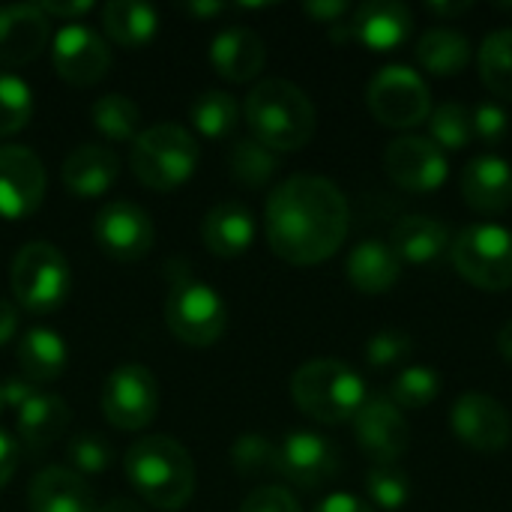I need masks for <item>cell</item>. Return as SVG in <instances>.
<instances>
[{
  "label": "cell",
  "mask_w": 512,
  "mask_h": 512,
  "mask_svg": "<svg viewBox=\"0 0 512 512\" xmlns=\"http://www.w3.org/2000/svg\"><path fill=\"white\" fill-rule=\"evenodd\" d=\"M351 225L345 192L318 174H294L282 180L264 207V231L270 249L294 267H315L333 258Z\"/></svg>",
  "instance_id": "6da1fadb"
},
{
  "label": "cell",
  "mask_w": 512,
  "mask_h": 512,
  "mask_svg": "<svg viewBox=\"0 0 512 512\" xmlns=\"http://www.w3.org/2000/svg\"><path fill=\"white\" fill-rule=\"evenodd\" d=\"M123 471L138 498L156 510H183L195 495V462L189 450L168 435L138 438L123 456Z\"/></svg>",
  "instance_id": "7a4b0ae2"
},
{
  "label": "cell",
  "mask_w": 512,
  "mask_h": 512,
  "mask_svg": "<svg viewBox=\"0 0 512 512\" xmlns=\"http://www.w3.org/2000/svg\"><path fill=\"white\" fill-rule=\"evenodd\" d=\"M243 117L255 141L270 147L273 153L303 150L318 126V114L306 90L285 78L258 81L243 105Z\"/></svg>",
  "instance_id": "3957f363"
},
{
  "label": "cell",
  "mask_w": 512,
  "mask_h": 512,
  "mask_svg": "<svg viewBox=\"0 0 512 512\" xmlns=\"http://www.w3.org/2000/svg\"><path fill=\"white\" fill-rule=\"evenodd\" d=\"M294 405L324 426H339L357 417L369 393L363 378L336 357H318L303 363L291 378Z\"/></svg>",
  "instance_id": "277c9868"
},
{
  "label": "cell",
  "mask_w": 512,
  "mask_h": 512,
  "mask_svg": "<svg viewBox=\"0 0 512 512\" xmlns=\"http://www.w3.org/2000/svg\"><path fill=\"white\" fill-rule=\"evenodd\" d=\"M198 156V141L186 126L153 123L132 141L129 165L147 189L171 192L195 174Z\"/></svg>",
  "instance_id": "5b68a950"
},
{
  "label": "cell",
  "mask_w": 512,
  "mask_h": 512,
  "mask_svg": "<svg viewBox=\"0 0 512 512\" xmlns=\"http://www.w3.org/2000/svg\"><path fill=\"white\" fill-rule=\"evenodd\" d=\"M15 303L30 315L57 312L72 291V270L63 252L45 240L27 243L15 252L9 270Z\"/></svg>",
  "instance_id": "8992f818"
},
{
  "label": "cell",
  "mask_w": 512,
  "mask_h": 512,
  "mask_svg": "<svg viewBox=\"0 0 512 512\" xmlns=\"http://www.w3.org/2000/svg\"><path fill=\"white\" fill-rule=\"evenodd\" d=\"M165 324L174 333V339H180L183 345L207 348L222 339L228 324V309L213 285L183 273L168 288Z\"/></svg>",
  "instance_id": "52a82bcc"
},
{
  "label": "cell",
  "mask_w": 512,
  "mask_h": 512,
  "mask_svg": "<svg viewBox=\"0 0 512 512\" xmlns=\"http://www.w3.org/2000/svg\"><path fill=\"white\" fill-rule=\"evenodd\" d=\"M453 267L465 282L480 291H510L512 288V231L504 225L477 222L462 228L450 246Z\"/></svg>",
  "instance_id": "ba28073f"
},
{
  "label": "cell",
  "mask_w": 512,
  "mask_h": 512,
  "mask_svg": "<svg viewBox=\"0 0 512 512\" xmlns=\"http://www.w3.org/2000/svg\"><path fill=\"white\" fill-rule=\"evenodd\" d=\"M366 105L381 126L414 129L429 120L432 93L411 66H384L366 87Z\"/></svg>",
  "instance_id": "9c48e42d"
},
{
  "label": "cell",
  "mask_w": 512,
  "mask_h": 512,
  "mask_svg": "<svg viewBox=\"0 0 512 512\" xmlns=\"http://www.w3.org/2000/svg\"><path fill=\"white\" fill-rule=\"evenodd\" d=\"M102 414L120 432H138L159 414V384L141 363H120L102 384Z\"/></svg>",
  "instance_id": "30bf717a"
},
{
  "label": "cell",
  "mask_w": 512,
  "mask_h": 512,
  "mask_svg": "<svg viewBox=\"0 0 512 512\" xmlns=\"http://www.w3.org/2000/svg\"><path fill=\"white\" fill-rule=\"evenodd\" d=\"M93 240L108 258L135 264L153 249L156 228L144 207L132 201H111L93 219Z\"/></svg>",
  "instance_id": "8fae6325"
},
{
  "label": "cell",
  "mask_w": 512,
  "mask_h": 512,
  "mask_svg": "<svg viewBox=\"0 0 512 512\" xmlns=\"http://www.w3.org/2000/svg\"><path fill=\"white\" fill-rule=\"evenodd\" d=\"M450 429L468 450L483 456L507 450L512 441L510 411L486 393L459 396L450 408Z\"/></svg>",
  "instance_id": "7c38bea8"
},
{
  "label": "cell",
  "mask_w": 512,
  "mask_h": 512,
  "mask_svg": "<svg viewBox=\"0 0 512 512\" xmlns=\"http://www.w3.org/2000/svg\"><path fill=\"white\" fill-rule=\"evenodd\" d=\"M384 168H387V177L399 189L417 192V195L438 192L450 174L447 153L432 138H423V135L396 138L384 153Z\"/></svg>",
  "instance_id": "4fadbf2b"
},
{
  "label": "cell",
  "mask_w": 512,
  "mask_h": 512,
  "mask_svg": "<svg viewBox=\"0 0 512 512\" xmlns=\"http://www.w3.org/2000/svg\"><path fill=\"white\" fill-rule=\"evenodd\" d=\"M51 63L66 84L90 87V84L102 81L105 72L111 69V48L93 27L72 21L54 33Z\"/></svg>",
  "instance_id": "5bb4252c"
},
{
  "label": "cell",
  "mask_w": 512,
  "mask_h": 512,
  "mask_svg": "<svg viewBox=\"0 0 512 512\" xmlns=\"http://www.w3.org/2000/svg\"><path fill=\"white\" fill-rule=\"evenodd\" d=\"M45 165L21 144H0V219H27L45 198Z\"/></svg>",
  "instance_id": "9a60e30c"
},
{
  "label": "cell",
  "mask_w": 512,
  "mask_h": 512,
  "mask_svg": "<svg viewBox=\"0 0 512 512\" xmlns=\"http://www.w3.org/2000/svg\"><path fill=\"white\" fill-rule=\"evenodd\" d=\"M354 435L360 450L375 465H399L411 447V426L405 414L387 396H369L354 417Z\"/></svg>",
  "instance_id": "2e32d148"
},
{
  "label": "cell",
  "mask_w": 512,
  "mask_h": 512,
  "mask_svg": "<svg viewBox=\"0 0 512 512\" xmlns=\"http://www.w3.org/2000/svg\"><path fill=\"white\" fill-rule=\"evenodd\" d=\"M339 447L309 429H294L279 441V477L300 489H321L339 474Z\"/></svg>",
  "instance_id": "e0dca14e"
},
{
  "label": "cell",
  "mask_w": 512,
  "mask_h": 512,
  "mask_svg": "<svg viewBox=\"0 0 512 512\" xmlns=\"http://www.w3.org/2000/svg\"><path fill=\"white\" fill-rule=\"evenodd\" d=\"M351 42L372 51H396L414 33V15L399 0H369L357 6L348 18Z\"/></svg>",
  "instance_id": "ac0fdd59"
},
{
  "label": "cell",
  "mask_w": 512,
  "mask_h": 512,
  "mask_svg": "<svg viewBox=\"0 0 512 512\" xmlns=\"http://www.w3.org/2000/svg\"><path fill=\"white\" fill-rule=\"evenodd\" d=\"M51 36V24L36 3L0 6V66H24L36 60Z\"/></svg>",
  "instance_id": "d6986e66"
},
{
  "label": "cell",
  "mask_w": 512,
  "mask_h": 512,
  "mask_svg": "<svg viewBox=\"0 0 512 512\" xmlns=\"http://www.w3.org/2000/svg\"><path fill=\"white\" fill-rule=\"evenodd\" d=\"M462 198L483 216H498L512 207V165L507 159L486 153L465 165Z\"/></svg>",
  "instance_id": "ffe728a7"
},
{
  "label": "cell",
  "mask_w": 512,
  "mask_h": 512,
  "mask_svg": "<svg viewBox=\"0 0 512 512\" xmlns=\"http://www.w3.org/2000/svg\"><path fill=\"white\" fill-rule=\"evenodd\" d=\"M210 66L234 84L258 78L267 66V45L249 27H225L210 39Z\"/></svg>",
  "instance_id": "44dd1931"
},
{
  "label": "cell",
  "mask_w": 512,
  "mask_h": 512,
  "mask_svg": "<svg viewBox=\"0 0 512 512\" xmlns=\"http://www.w3.org/2000/svg\"><path fill=\"white\" fill-rule=\"evenodd\" d=\"M450 246V228L435 216H405L390 234V249L396 252L399 264L408 267H432L450 252Z\"/></svg>",
  "instance_id": "7402d4cb"
},
{
  "label": "cell",
  "mask_w": 512,
  "mask_h": 512,
  "mask_svg": "<svg viewBox=\"0 0 512 512\" xmlns=\"http://www.w3.org/2000/svg\"><path fill=\"white\" fill-rule=\"evenodd\" d=\"M63 186L78 198L105 195L120 177V159L108 144H78L60 168Z\"/></svg>",
  "instance_id": "603a6c76"
},
{
  "label": "cell",
  "mask_w": 512,
  "mask_h": 512,
  "mask_svg": "<svg viewBox=\"0 0 512 512\" xmlns=\"http://www.w3.org/2000/svg\"><path fill=\"white\" fill-rule=\"evenodd\" d=\"M72 423L69 405L54 396V393H36L27 405L15 411V432H18V447L30 453H42L54 447Z\"/></svg>",
  "instance_id": "cb8c5ba5"
},
{
  "label": "cell",
  "mask_w": 512,
  "mask_h": 512,
  "mask_svg": "<svg viewBox=\"0 0 512 512\" xmlns=\"http://www.w3.org/2000/svg\"><path fill=\"white\" fill-rule=\"evenodd\" d=\"M255 216L240 201H222L207 210L201 222V240L216 258H240L255 243Z\"/></svg>",
  "instance_id": "d4e9b609"
},
{
  "label": "cell",
  "mask_w": 512,
  "mask_h": 512,
  "mask_svg": "<svg viewBox=\"0 0 512 512\" xmlns=\"http://www.w3.org/2000/svg\"><path fill=\"white\" fill-rule=\"evenodd\" d=\"M27 504L30 512H96L87 480L60 465H51L33 477Z\"/></svg>",
  "instance_id": "484cf974"
},
{
  "label": "cell",
  "mask_w": 512,
  "mask_h": 512,
  "mask_svg": "<svg viewBox=\"0 0 512 512\" xmlns=\"http://www.w3.org/2000/svg\"><path fill=\"white\" fill-rule=\"evenodd\" d=\"M345 276L360 294H387L390 288H396V282L402 276V264H399L396 252L390 249V243L363 240L351 249Z\"/></svg>",
  "instance_id": "4316f807"
},
{
  "label": "cell",
  "mask_w": 512,
  "mask_h": 512,
  "mask_svg": "<svg viewBox=\"0 0 512 512\" xmlns=\"http://www.w3.org/2000/svg\"><path fill=\"white\" fill-rule=\"evenodd\" d=\"M18 366L21 375L27 381L39 384H51L63 375L66 363H69V345L63 342V336L51 327H33L18 339Z\"/></svg>",
  "instance_id": "83f0119b"
},
{
  "label": "cell",
  "mask_w": 512,
  "mask_h": 512,
  "mask_svg": "<svg viewBox=\"0 0 512 512\" xmlns=\"http://www.w3.org/2000/svg\"><path fill=\"white\" fill-rule=\"evenodd\" d=\"M420 66L438 78H450L465 72L471 63V39L453 27H429L414 48Z\"/></svg>",
  "instance_id": "f1b7e54d"
},
{
  "label": "cell",
  "mask_w": 512,
  "mask_h": 512,
  "mask_svg": "<svg viewBox=\"0 0 512 512\" xmlns=\"http://www.w3.org/2000/svg\"><path fill=\"white\" fill-rule=\"evenodd\" d=\"M102 27L111 36V42H117L123 48H141L156 36L159 12L150 3L111 0L102 6Z\"/></svg>",
  "instance_id": "f546056e"
},
{
  "label": "cell",
  "mask_w": 512,
  "mask_h": 512,
  "mask_svg": "<svg viewBox=\"0 0 512 512\" xmlns=\"http://www.w3.org/2000/svg\"><path fill=\"white\" fill-rule=\"evenodd\" d=\"M90 120H93V129L114 144H126L141 135V111L123 93L99 96L90 108Z\"/></svg>",
  "instance_id": "4dcf8cb0"
},
{
  "label": "cell",
  "mask_w": 512,
  "mask_h": 512,
  "mask_svg": "<svg viewBox=\"0 0 512 512\" xmlns=\"http://www.w3.org/2000/svg\"><path fill=\"white\" fill-rule=\"evenodd\" d=\"M189 120L204 138H225L240 123V105L228 90H204L192 99Z\"/></svg>",
  "instance_id": "1f68e13d"
},
{
  "label": "cell",
  "mask_w": 512,
  "mask_h": 512,
  "mask_svg": "<svg viewBox=\"0 0 512 512\" xmlns=\"http://www.w3.org/2000/svg\"><path fill=\"white\" fill-rule=\"evenodd\" d=\"M477 66H480L483 84L495 96L512 102V27H501L483 39Z\"/></svg>",
  "instance_id": "d6a6232c"
},
{
  "label": "cell",
  "mask_w": 512,
  "mask_h": 512,
  "mask_svg": "<svg viewBox=\"0 0 512 512\" xmlns=\"http://www.w3.org/2000/svg\"><path fill=\"white\" fill-rule=\"evenodd\" d=\"M228 168H231V177L237 183L258 189V186H267L273 180V174L279 171V153H273L270 147H264L261 141H255L249 135V138L234 141L231 156H228Z\"/></svg>",
  "instance_id": "836d02e7"
},
{
  "label": "cell",
  "mask_w": 512,
  "mask_h": 512,
  "mask_svg": "<svg viewBox=\"0 0 512 512\" xmlns=\"http://www.w3.org/2000/svg\"><path fill=\"white\" fill-rule=\"evenodd\" d=\"M441 393V375L429 366H408L396 375L387 399L405 414V411H423L429 408Z\"/></svg>",
  "instance_id": "e575fe53"
},
{
  "label": "cell",
  "mask_w": 512,
  "mask_h": 512,
  "mask_svg": "<svg viewBox=\"0 0 512 512\" xmlns=\"http://www.w3.org/2000/svg\"><path fill=\"white\" fill-rule=\"evenodd\" d=\"M429 138L447 153V150H465L474 141V123L471 111L459 102H444L432 108L429 114Z\"/></svg>",
  "instance_id": "d590c367"
},
{
  "label": "cell",
  "mask_w": 512,
  "mask_h": 512,
  "mask_svg": "<svg viewBox=\"0 0 512 512\" xmlns=\"http://www.w3.org/2000/svg\"><path fill=\"white\" fill-rule=\"evenodd\" d=\"M366 495L375 507L387 512L405 510L414 498V483L399 465H375L366 474Z\"/></svg>",
  "instance_id": "8d00e7d4"
},
{
  "label": "cell",
  "mask_w": 512,
  "mask_h": 512,
  "mask_svg": "<svg viewBox=\"0 0 512 512\" xmlns=\"http://www.w3.org/2000/svg\"><path fill=\"white\" fill-rule=\"evenodd\" d=\"M33 117V90L24 78L0 72V135L21 132Z\"/></svg>",
  "instance_id": "74e56055"
},
{
  "label": "cell",
  "mask_w": 512,
  "mask_h": 512,
  "mask_svg": "<svg viewBox=\"0 0 512 512\" xmlns=\"http://www.w3.org/2000/svg\"><path fill=\"white\" fill-rule=\"evenodd\" d=\"M66 462H69V471H75L78 477H96L111 468L114 450L96 432H75L66 444Z\"/></svg>",
  "instance_id": "f35d334b"
},
{
  "label": "cell",
  "mask_w": 512,
  "mask_h": 512,
  "mask_svg": "<svg viewBox=\"0 0 512 512\" xmlns=\"http://www.w3.org/2000/svg\"><path fill=\"white\" fill-rule=\"evenodd\" d=\"M234 471L243 477H261V474H279V444H273L264 435H243L231 447Z\"/></svg>",
  "instance_id": "ab89813d"
},
{
  "label": "cell",
  "mask_w": 512,
  "mask_h": 512,
  "mask_svg": "<svg viewBox=\"0 0 512 512\" xmlns=\"http://www.w3.org/2000/svg\"><path fill=\"white\" fill-rule=\"evenodd\" d=\"M414 354V339L405 333V330H396V327H387V330H378L369 342H366V363L378 372L384 369H396L402 363H408Z\"/></svg>",
  "instance_id": "60d3db41"
},
{
  "label": "cell",
  "mask_w": 512,
  "mask_h": 512,
  "mask_svg": "<svg viewBox=\"0 0 512 512\" xmlns=\"http://www.w3.org/2000/svg\"><path fill=\"white\" fill-rule=\"evenodd\" d=\"M471 123H474V138H480L483 144L495 147L507 138L510 132V117L498 102H480L471 111Z\"/></svg>",
  "instance_id": "b9f144b4"
},
{
  "label": "cell",
  "mask_w": 512,
  "mask_h": 512,
  "mask_svg": "<svg viewBox=\"0 0 512 512\" xmlns=\"http://www.w3.org/2000/svg\"><path fill=\"white\" fill-rule=\"evenodd\" d=\"M240 512H303L297 498L282 489V486H261L255 489L243 504H240Z\"/></svg>",
  "instance_id": "7bdbcfd3"
},
{
  "label": "cell",
  "mask_w": 512,
  "mask_h": 512,
  "mask_svg": "<svg viewBox=\"0 0 512 512\" xmlns=\"http://www.w3.org/2000/svg\"><path fill=\"white\" fill-rule=\"evenodd\" d=\"M303 12L309 15V18H315V21H321V24H339V21H345V18H351V12H354V6L351 3H345V0H312V3H303Z\"/></svg>",
  "instance_id": "ee69618b"
},
{
  "label": "cell",
  "mask_w": 512,
  "mask_h": 512,
  "mask_svg": "<svg viewBox=\"0 0 512 512\" xmlns=\"http://www.w3.org/2000/svg\"><path fill=\"white\" fill-rule=\"evenodd\" d=\"M36 6L45 12L48 21H51V18H69V24L78 21L81 15H87V12L96 9L93 0H45V3H36Z\"/></svg>",
  "instance_id": "f6af8a7d"
},
{
  "label": "cell",
  "mask_w": 512,
  "mask_h": 512,
  "mask_svg": "<svg viewBox=\"0 0 512 512\" xmlns=\"http://www.w3.org/2000/svg\"><path fill=\"white\" fill-rule=\"evenodd\" d=\"M0 390H3V405L6 408H21V405H27L36 393H39V387L33 384V381H27L24 375H12V378H6L3 384H0Z\"/></svg>",
  "instance_id": "bcb514c9"
},
{
  "label": "cell",
  "mask_w": 512,
  "mask_h": 512,
  "mask_svg": "<svg viewBox=\"0 0 512 512\" xmlns=\"http://www.w3.org/2000/svg\"><path fill=\"white\" fill-rule=\"evenodd\" d=\"M18 453H21L18 441H15L9 432L0 429V489H6L9 480H12L15 471H18V459H21Z\"/></svg>",
  "instance_id": "7dc6e473"
},
{
  "label": "cell",
  "mask_w": 512,
  "mask_h": 512,
  "mask_svg": "<svg viewBox=\"0 0 512 512\" xmlns=\"http://www.w3.org/2000/svg\"><path fill=\"white\" fill-rule=\"evenodd\" d=\"M315 512H375L372 504L360 501L357 495H348V492H336V495H327Z\"/></svg>",
  "instance_id": "c3c4849f"
},
{
  "label": "cell",
  "mask_w": 512,
  "mask_h": 512,
  "mask_svg": "<svg viewBox=\"0 0 512 512\" xmlns=\"http://www.w3.org/2000/svg\"><path fill=\"white\" fill-rule=\"evenodd\" d=\"M18 333V306H12L9 300H0V345L12 342Z\"/></svg>",
  "instance_id": "681fc988"
},
{
  "label": "cell",
  "mask_w": 512,
  "mask_h": 512,
  "mask_svg": "<svg viewBox=\"0 0 512 512\" xmlns=\"http://www.w3.org/2000/svg\"><path fill=\"white\" fill-rule=\"evenodd\" d=\"M432 15H441V18H459V15H465V12H471L474 9V3L471 0H459V3H429L426 6Z\"/></svg>",
  "instance_id": "f907efd6"
},
{
  "label": "cell",
  "mask_w": 512,
  "mask_h": 512,
  "mask_svg": "<svg viewBox=\"0 0 512 512\" xmlns=\"http://www.w3.org/2000/svg\"><path fill=\"white\" fill-rule=\"evenodd\" d=\"M96 512H144V507L132 498H111L108 504H102Z\"/></svg>",
  "instance_id": "816d5d0a"
},
{
  "label": "cell",
  "mask_w": 512,
  "mask_h": 512,
  "mask_svg": "<svg viewBox=\"0 0 512 512\" xmlns=\"http://www.w3.org/2000/svg\"><path fill=\"white\" fill-rule=\"evenodd\" d=\"M495 345H498V354L512 363V321H507L501 330H498V339H495Z\"/></svg>",
  "instance_id": "f5cc1de1"
},
{
  "label": "cell",
  "mask_w": 512,
  "mask_h": 512,
  "mask_svg": "<svg viewBox=\"0 0 512 512\" xmlns=\"http://www.w3.org/2000/svg\"><path fill=\"white\" fill-rule=\"evenodd\" d=\"M222 9H225V3H189V6H186V12L201 15V18H207V15H219Z\"/></svg>",
  "instance_id": "db71d44e"
},
{
  "label": "cell",
  "mask_w": 512,
  "mask_h": 512,
  "mask_svg": "<svg viewBox=\"0 0 512 512\" xmlns=\"http://www.w3.org/2000/svg\"><path fill=\"white\" fill-rule=\"evenodd\" d=\"M3 408H6V405H3V390H0V414H3Z\"/></svg>",
  "instance_id": "11a10c76"
}]
</instances>
